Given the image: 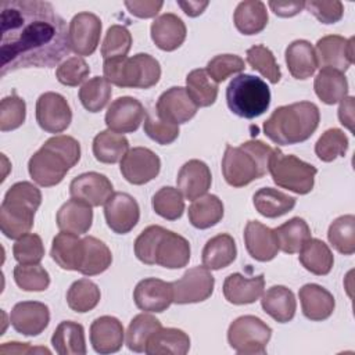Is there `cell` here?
I'll list each match as a JSON object with an SVG mask.
<instances>
[{"mask_svg": "<svg viewBox=\"0 0 355 355\" xmlns=\"http://www.w3.org/2000/svg\"><path fill=\"white\" fill-rule=\"evenodd\" d=\"M69 50L67 24L51 3L1 1V76L21 68L55 67Z\"/></svg>", "mask_w": 355, "mask_h": 355, "instance_id": "6da1fadb", "label": "cell"}, {"mask_svg": "<svg viewBox=\"0 0 355 355\" xmlns=\"http://www.w3.org/2000/svg\"><path fill=\"white\" fill-rule=\"evenodd\" d=\"M79 159V141L71 136L58 135L47 139L29 158L28 171L35 183L42 187H51L61 183Z\"/></svg>", "mask_w": 355, "mask_h": 355, "instance_id": "7a4b0ae2", "label": "cell"}, {"mask_svg": "<svg viewBox=\"0 0 355 355\" xmlns=\"http://www.w3.org/2000/svg\"><path fill=\"white\" fill-rule=\"evenodd\" d=\"M320 112L311 101H298L277 107L263 123V133L282 146L308 140L319 126Z\"/></svg>", "mask_w": 355, "mask_h": 355, "instance_id": "3957f363", "label": "cell"}, {"mask_svg": "<svg viewBox=\"0 0 355 355\" xmlns=\"http://www.w3.org/2000/svg\"><path fill=\"white\" fill-rule=\"evenodd\" d=\"M273 148L261 140H248L239 147L226 146L222 173L232 187H244L266 175Z\"/></svg>", "mask_w": 355, "mask_h": 355, "instance_id": "277c9868", "label": "cell"}, {"mask_svg": "<svg viewBox=\"0 0 355 355\" xmlns=\"http://www.w3.org/2000/svg\"><path fill=\"white\" fill-rule=\"evenodd\" d=\"M42 204L40 190L31 182H17L6 193L0 205L1 233L12 240L29 233L37 208Z\"/></svg>", "mask_w": 355, "mask_h": 355, "instance_id": "5b68a950", "label": "cell"}, {"mask_svg": "<svg viewBox=\"0 0 355 355\" xmlns=\"http://www.w3.org/2000/svg\"><path fill=\"white\" fill-rule=\"evenodd\" d=\"M104 78L119 87L148 89L158 83L161 65L150 54L139 53L133 57H115L104 60Z\"/></svg>", "mask_w": 355, "mask_h": 355, "instance_id": "8992f818", "label": "cell"}, {"mask_svg": "<svg viewBox=\"0 0 355 355\" xmlns=\"http://www.w3.org/2000/svg\"><path fill=\"white\" fill-rule=\"evenodd\" d=\"M229 110L245 119L262 115L270 104V90L265 80L250 73H240L226 87Z\"/></svg>", "mask_w": 355, "mask_h": 355, "instance_id": "52a82bcc", "label": "cell"}, {"mask_svg": "<svg viewBox=\"0 0 355 355\" xmlns=\"http://www.w3.org/2000/svg\"><path fill=\"white\" fill-rule=\"evenodd\" d=\"M268 172L276 186L295 194H308L313 189L318 169L295 155L284 154L280 148H273Z\"/></svg>", "mask_w": 355, "mask_h": 355, "instance_id": "ba28073f", "label": "cell"}, {"mask_svg": "<svg viewBox=\"0 0 355 355\" xmlns=\"http://www.w3.org/2000/svg\"><path fill=\"white\" fill-rule=\"evenodd\" d=\"M270 337V326L254 315L239 316L227 329L229 345L243 355H263Z\"/></svg>", "mask_w": 355, "mask_h": 355, "instance_id": "9c48e42d", "label": "cell"}, {"mask_svg": "<svg viewBox=\"0 0 355 355\" xmlns=\"http://www.w3.org/2000/svg\"><path fill=\"white\" fill-rule=\"evenodd\" d=\"M215 279L205 266H194L184 272V275L172 282L173 302L176 304H196L208 300L214 293Z\"/></svg>", "mask_w": 355, "mask_h": 355, "instance_id": "30bf717a", "label": "cell"}, {"mask_svg": "<svg viewBox=\"0 0 355 355\" xmlns=\"http://www.w3.org/2000/svg\"><path fill=\"white\" fill-rule=\"evenodd\" d=\"M100 18L89 11L73 15L68 28V40L71 50L79 57L92 55L100 42L101 35Z\"/></svg>", "mask_w": 355, "mask_h": 355, "instance_id": "8fae6325", "label": "cell"}, {"mask_svg": "<svg viewBox=\"0 0 355 355\" xmlns=\"http://www.w3.org/2000/svg\"><path fill=\"white\" fill-rule=\"evenodd\" d=\"M161 169L159 157L147 147H133L121 159L119 171L130 184H146L155 179Z\"/></svg>", "mask_w": 355, "mask_h": 355, "instance_id": "7c38bea8", "label": "cell"}, {"mask_svg": "<svg viewBox=\"0 0 355 355\" xmlns=\"http://www.w3.org/2000/svg\"><path fill=\"white\" fill-rule=\"evenodd\" d=\"M36 121L47 133L64 132L72 121V111L67 98L54 92L40 94L36 101Z\"/></svg>", "mask_w": 355, "mask_h": 355, "instance_id": "4fadbf2b", "label": "cell"}, {"mask_svg": "<svg viewBox=\"0 0 355 355\" xmlns=\"http://www.w3.org/2000/svg\"><path fill=\"white\" fill-rule=\"evenodd\" d=\"M315 54L318 67L345 72L354 62V37L327 35L318 40Z\"/></svg>", "mask_w": 355, "mask_h": 355, "instance_id": "5bb4252c", "label": "cell"}, {"mask_svg": "<svg viewBox=\"0 0 355 355\" xmlns=\"http://www.w3.org/2000/svg\"><path fill=\"white\" fill-rule=\"evenodd\" d=\"M104 216L107 226L118 233H129L140 219V208L137 201L128 193L115 191L104 204Z\"/></svg>", "mask_w": 355, "mask_h": 355, "instance_id": "9a60e30c", "label": "cell"}, {"mask_svg": "<svg viewBox=\"0 0 355 355\" xmlns=\"http://www.w3.org/2000/svg\"><path fill=\"white\" fill-rule=\"evenodd\" d=\"M143 104L135 97L123 96L114 100L105 112V125L116 133H132L139 129L146 119Z\"/></svg>", "mask_w": 355, "mask_h": 355, "instance_id": "2e32d148", "label": "cell"}, {"mask_svg": "<svg viewBox=\"0 0 355 355\" xmlns=\"http://www.w3.org/2000/svg\"><path fill=\"white\" fill-rule=\"evenodd\" d=\"M155 110L159 119L180 125L189 122L197 114L198 107L190 98L186 87L172 86L158 97Z\"/></svg>", "mask_w": 355, "mask_h": 355, "instance_id": "e0dca14e", "label": "cell"}, {"mask_svg": "<svg viewBox=\"0 0 355 355\" xmlns=\"http://www.w3.org/2000/svg\"><path fill=\"white\" fill-rule=\"evenodd\" d=\"M112 193L111 180L98 172L80 173L69 184L71 198L83 201L90 207L104 205Z\"/></svg>", "mask_w": 355, "mask_h": 355, "instance_id": "ac0fdd59", "label": "cell"}, {"mask_svg": "<svg viewBox=\"0 0 355 355\" xmlns=\"http://www.w3.org/2000/svg\"><path fill=\"white\" fill-rule=\"evenodd\" d=\"M133 300L136 306L144 312H164L173 302L172 283L157 277L143 279L135 287Z\"/></svg>", "mask_w": 355, "mask_h": 355, "instance_id": "d6986e66", "label": "cell"}, {"mask_svg": "<svg viewBox=\"0 0 355 355\" xmlns=\"http://www.w3.org/2000/svg\"><path fill=\"white\" fill-rule=\"evenodd\" d=\"M50 322L49 306L39 301H22L14 305L10 323L22 336H39Z\"/></svg>", "mask_w": 355, "mask_h": 355, "instance_id": "ffe728a7", "label": "cell"}, {"mask_svg": "<svg viewBox=\"0 0 355 355\" xmlns=\"http://www.w3.org/2000/svg\"><path fill=\"white\" fill-rule=\"evenodd\" d=\"M190 261V244L189 241L171 230L164 227L155 251L154 265H159L166 269H180Z\"/></svg>", "mask_w": 355, "mask_h": 355, "instance_id": "44dd1931", "label": "cell"}, {"mask_svg": "<svg viewBox=\"0 0 355 355\" xmlns=\"http://www.w3.org/2000/svg\"><path fill=\"white\" fill-rule=\"evenodd\" d=\"M212 183L209 166L200 159H190L182 165L178 172V190L187 200H197L204 196Z\"/></svg>", "mask_w": 355, "mask_h": 355, "instance_id": "7402d4cb", "label": "cell"}, {"mask_svg": "<svg viewBox=\"0 0 355 355\" xmlns=\"http://www.w3.org/2000/svg\"><path fill=\"white\" fill-rule=\"evenodd\" d=\"M247 252L259 262L272 261L279 252V243L273 229L258 220H248L244 229Z\"/></svg>", "mask_w": 355, "mask_h": 355, "instance_id": "603a6c76", "label": "cell"}, {"mask_svg": "<svg viewBox=\"0 0 355 355\" xmlns=\"http://www.w3.org/2000/svg\"><path fill=\"white\" fill-rule=\"evenodd\" d=\"M123 326L114 316H100L90 326V344L97 354H114L122 348Z\"/></svg>", "mask_w": 355, "mask_h": 355, "instance_id": "cb8c5ba5", "label": "cell"}, {"mask_svg": "<svg viewBox=\"0 0 355 355\" xmlns=\"http://www.w3.org/2000/svg\"><path fill=\"white\" fill-rule=\"evenodd\" d=\"M265 288L263 273L245 277L241 273H230L223 282V295L227 302L234 305L252 304L261 298Z\"/></svg>", "mask_w": 355, "mask_h": 355, "instance_id": "d4e9b609", "label": "cell"}, {"mask_svg": "<svg viewBox=\"0 0 355 355\" xmlns=\"http://www.w3.org/2000/svg\"><path fill=\"white\" fill-rule=\"evenodd\" d=\"M150 33L158 49L164 51H173L183 44L187 29L182 18H179L176 14L166 12L153 21Z\"/></svg>", "mask_w": 355, "mask_h": 355, "instance_id": "484cf974", "label": "cell"}, {"mask_svg": "<svg viewBox=\"0 0 355 355\" xmlns=\"http://www.w3.org/2000/svg\"><path fill=\"white\" fill-rule=\"evenodd\" d=\"M302 313L313 322H322L331 316L336 301L333 294L316 283H308L298 291Z\"/></svg>", "mask_w": 355, "mask_h": 355, "instance_id": "4316f807", "label": "cell"}, {"mask_svg": "<svg viewBox=\"0 0 355 355\" xmlns=\"http://www.w3.org/2000/svg\"><path fill=\"white\" fill-rule=\"evenodd\" d=\"M53 261L65 270H79L83 255V239L71 232H60L51 243Z\"/></svg>", "mask_w": 355, "mask_h": 355, "instance_id": "83f0119b", "label": "cell"}, {"mask_svg": "<svg viewBox=\"0 0 355 355\" xmlns=\"http://www.w3.org/2000/svg\"><path fill=\"white\" fill-rule=\"evenodd\" d=\"M55 222L60 230L85 234L93 223V209L83 201L71 198L57 211Z\"/></svg>", "mask_w": 355, "mask_h": 355, "instance_id": "f1b7e54d", "label": "cell"}, {"mask_svg": "<svg viewBox=\"0 0 355 355\" xmlns=\"http://www.w3.org/2000/svg\"><path fill=\"white\" fill-rule=\"evenodd\" d=\"M190 349V337L180 329L161 327L147 341L148 355H184Z\"/></svg>", "mask_w": 355, "mask_h": 355, "instance_id": "f546056e", "label": "cell"}, {"mask_svg": "<svg viewBox=\"0 0 355 355\" xmlns=\"http://www.w3.org/2000/svg\"><path fill=\"white\" fill-rule=\"evenodd\" d=\"M284 57L287 68L295 79H308L318 68L315 49L308 40L298 39L291 42L286 49Z\"/></svg>", "mask_w": 355, "mask_h": 355, "instance_id": "4dcf8cb0", "label": "cell"}, {"mask_svg": "<svg viewBox=\"0 0 355 355\" xmlns=\"http://www.w3.org/2000/svg\"><path fill=\"white\" fill-rule=\"evenodd\" d=\"M262 309L276 322H290L297 309V301L294 293L286 286H272L261 295Z\"/></svg>", "mask_w": 355, "mask_h": 355, "instance_id": "1f68e13d", "label": "cell"}, {"mask_svg": "<svg viewBox=\"0 0 355 355\" xmlns=\"http://www.w3.org/2000/svg\"><path fill=\"white\" fill-rule=\"evenodd\" d=\"M51 345L58 355H85V329L73 320H62L51 336Z\"/></svg>", "mask_w": 355, "mask_h": 355, "instance_id": "d6a6232c", "label": "cell"}, {"mask_svg": "<svg viewBox=\"0 0 355 355\" xmlns=\"http://www.w3.org/2000/svg\"><path fill=\"white\" fill-rule=\"evenodd\" d=\"M202 266L209 270H219L229 266L237 255L234 239L227 233L211 237L202 248Z\"/></svg>", "mask_w": 355, "mask_h": 355, "instance_id": "836d02e7", "label": "cell"}, {"mask_svg": "<svg viewBox=\"0 0 355 355\" xmlns=\"http://www.w3.org/2000/svg\"><path fill=\"white\" fill-rule=\"evenodd\" d=\"M298 252V259L308 272L316 276L330 273L334 263V257L324 241L311 237L304 243Z\"/></svg>", "mask_w": 355, "mask_h": 355, "instance_id": "e575fe53", "label": "cell"}, {"mask_svg": "<svg viewBox=\"0 0 355 355\" xmlns=\"http://www.w3.org/2000/svg\"><path fill=\"white\" fill-rule=\"evenodd\" d=\"M268 11L265 3L259 0L241 1L236 7L233 22L243 35H257L268 25Z\"/></svg>", "mask_w": 355, "mask_h": 355, "instance_id": "d590c367", "label": "cell"}, {"mask_svg": "<svg viewBox=\"0 0 355 355\" xmlns=\"http://www.w3.org/2000/svg\"><path fill=\"white\" fill-rule=\"evenodd\" d=\"M313 89L316 96L329 105L337 104L348 94V80L343 72L331 68H322L315 78Z\"/></svg>", "mask_w": 355, "mask_h": 355, "instance_id": "8d00e7d4", "label": "cell"}, {"mask_svg": "<svg viewBox=\"0 0 355 355\" xmlns=\"http://www.w3.org/2000/svg\"><path fill=\"white\" fill-rule=\"evenodd\" d=\"M112 262V254L107 244L97 237H83V255L79 273L85 276H96L105 272Z\"/></svg>", "mask_w": 355, "mask_h": 355, "instance_id": "74e56055", "label": "cell"}, {"mask_svg": "<svg viewBox=\"0 0 355 355\" xmlns=\"http://www.w3.org/2000/svg\"><path fill=\"white\" fill-rule=\"evenodd\" d=\"M255 209L265 218H279L295 207V197H291L273 187H262L252 197Z\"/></svg>", "mask_w": 355, "mask_h": 355, "instance_id": "f35d334b", "label": "cell"}, {"mask_svg": "<svg viewBox=\"0 0 355 355\" xmlns=\"http://www.w3.org/2000/svg\"><path fill=\"white\" fill-rule=\"evenodd\" d=\"M189 220L197 229H208L223 218V202L215 194H204L189 207Z\"/></svg>", "mask_w": 355, "mask_h": 355, "instance_id": "ab89813d", "label": "cell"}, {"mask_svg": "<svg viewBox=\"0 0 355 355\" xmlns=\"http://www.w3.org/2000/svg\"><path fill=\"white\" fill-rule=\"evenodd\" d=\"M129 151L128 139L110 129L101 130L93 139V155L98 162L115 164Z\"/></svg>", "mask_w": 355, "mask_h": 355, "instance_id": "60d3db41", "label": "cell"}, {"mask_svg": "<svg viewBox=\"0 0 355 355\" xmlns=\"http://www.w3.org/2000/svg\"><path fill=\"white\" fill-rule=\"evenodd\" d=\"M186 90L197 107H209L218 97V83L212 80L204 68H197L187 73Z\"/></svg>", "mask_w": 355, "mask_h": 355, "instance_id": "b9f144b4", "label": "cell"}, {"mask_svg": "<svg viewBox=\"0 0 355 355\" xmlns=\"http://www.w3.org/2000/svg\"><path fill=\"white\" fill-rule=\"evenodd\" d=\"M277 237L279 248L286 254H295L304 243L311 239V229L302 218H291L279 227L273 229Z\"/></svg>", "mask_w": 355, "mask_h": 355, "instance_id": "7bdbcfd3", "label": "cell"}, {"mask_svg": "<svg viewBox=\"0 0 355 355\" xmlns=\"http://www.w3.org/2000/svg\"><path fill=\"white\" fill-rule=\"evenodd\" d=\"M100 297V288L94 282L90 279H79L69 286L67 291V304L72 311L85 313L97 306Z\"/></svg>", "mask_w": 355, "mask_h": 355, "instance_id": "ee69618b", "label": "cell"}, {"mask_svg": "<svg viewBox=\"0 0 355 355\" xmlns=\"http://www.w3.org/2000/svg\"><path fill=\"white\" fill-rule=\"evenodd\" d=\"M161 327H162L161 322L155 316L150 313L136 315L128 326V331H126L128 348L133 352H144L148 338L151 337L153 333H155Z\"/></svg>", "mask_w": 355, "mask_h": 355, "instance_id": "f6af8a7d", "label": "cell"}, {"mask_svg": "<svg viewBox=\"0 0 355 355\" xmlns=\"http://www.w3.org/2000/svg\"><path fill=\"white\" fill-rule=\"evenodd\" d=\"M330 244L343 255L355 252V216L348 214L336 218L327 230Z\"/></svg>", "mask_w": 355, "mask_h": 355, "instance_id": "bcb514c9", "label": "cell"}, {"mask_svg": "<svg viewBox=\"0 0 355 355\" xmlns=\"http://www.w3.org/2000/svg\"><path fill=\"white\" fill-rule=\"evenodd\" d=\"M111 94V83L101 76L86 80L79 89V100L89 112L101 111L108 104Z\"/></svg>", "mask_w": 355, "mask_h": 355, "instance_id": "7dc6e473", "label": "cell"}, {"mask_svg": "<svg viewBox=\"0 0 355 355\" xmlns=\"http://www.w3.org/2000/svg\"><path fill=\"white\" fill-rule=\"evenodd\" d=\"M151 202L155 214L168 220L179 219L184 211V200L182 193L171 186L161 187L153 196Z\"/></svg>", "mask_w": 355, "mask_h": 355, "instance_id": "c3c4849f", "label": "cell"}, {"mask_svg": "<svg viewBox=\"0 0 355 355\" xmlns=\"http://www.w3.org/2000/svg\"><path fill=\"white\" fill-rule=\"evenodd\" d=\"M347 135L337 128L327 129L316 141L315 153L323 162H331L338 157H344L348 150Z\"/></svg>", "mask_w": 355, "mask_h": 355, "instance_id": "681fc988", "label": "cell"}, {"mask_svg": "<svg viewBox=\"0 0 355 355\" xmlns=\"http://www.w3.org/2000/svg\"><path fill=\"white\" fill-rule=\"evenodd\" d=\"M14 280L24 291H44L50 286V275L39 263H18L14 268Z\"/></svg>", "mask_w": 355, "mask_h": 355, "instance_id": "f907efd6", "label": "cell"}, {"mask_svg": "<svg viewBox=\"0 0 355 355\" xmlns=\"http://www.w3.org/2000/svg\"><path fill=\"white\" fill-rule=\"evenodd\" d=\"M247 62L254 71H258L273 85H276L282 78V72L273 53L263 44H255L247 50Z\"/></svg>", "mask_w": 355, "mask_h": 355, "instance_id": "816d5d0a", "label": "cell"}, {"mask_svg": "<svg viewBox=\"0 0 355 355\" xmlns=\"http://www.w3.org/2000/svg\"><path fill=\"white\" fill-rule=\"evenodd\" d=\"M132 47V35L126 26L112 25L108 28L101 44V55L104 60L115 57H126Z\"/></svg>", "mask_w": 355, "mask_h": 355, "instance_id": "f5cc1de1", "label": "cell"}, {"mask_svg": "<svg viewBox=\"0 0 355 355\" xmlns=\"http://www.w3.org/2000/svg\"><path fill=\"white\" fill-rule=\"evenodd\" d=\"M26 116V104L15 92L0 103V130L8 132L18 129Z\"/></svg>", "mask_w": 355, "mask_h": 355, "instance_id": "db71d44e", "label": "cell"}, {"mask_svg": "<svg viewBox=\"0 0 355 355\" xmlns=\"http://www.w3.org/2000/svg\"><path fill=\"white\" fill-rule=\"evenodd\" d=\"M12 255L18 263H39L44 257V245L39 234L26 233L17 239Z\"/></svg>", "mask_w": 355, "mask_h": 355, "instance_id": "11a10c76", "label": "cell"}, {"mask_svg": "<svg viewBox=\"0 0 355 355\" xmlns=\"http://www.w3.org/2000/svg\"><path fill=\"white\" fill-rule=\"evenodd\" d=\"M244 60L236 54H219L211 58L207 64V73L212 78L214 82L220 83L229 76L244 71Z\"/></svg>", "mask_w": 355, "mask_h": 355, "instance_id": "9f6ffc18", "label": "cell"}, {"mask_svg": "<svg viewBox=\"0 0 355 355\" xmlns=\"http://www.w3.org/2000/svg\"><path fill=\"white\" fill-rule=\"evenodd\" d=\"M90 68L83 57H71L61 62L55 69L57 80L64 86L75 87L89 76Z\"/></svg>", "mask_w": 355, "mask_h": 355, "instance_id": "6f0895ef", "label": "cell"}, {"mask_svg": "<svg viewBox=\"0 0 355 355\" xmlns=\"http://www.w3.org/2000/svg\"><path fill=\"white\" fill-rule=\"evenodd\" d=\"M144 133L161 146L173 143L179 136V125L159 119L158 116L146 115L144 119Z\"/></svg>", "mask_w": 355, "mask_h": 355, "instance_id": "680465c9", "label": "cell"}, {"mask_svg": "<svg viewBox=\"0 0 355 355\" xmlns=\"http://www.w3.org/2000/svg\"><path fill=\"white\" fill-rule=\"evenodd\" d=\"M162 230V226L151 225L137 236L135 240V255L140 262L146 265H154V251Z\"/></svg>", "mask_w": 355, "mask_h": 355, "instance_id": "91938a15", "label": "cell"}, {"mask_svg": "<svg viewBox=\"0 0 355 355\" xmlns=\"http://www.w3.org/2000/svg\"><path fill=\"white\" fill-rule=\"evenodd\" d=\"M305 8L316 17V19L322 24H336L343 18L344 6L341 1H320L311 0L305 1Z\"/></svg>", "mask_w": 355, "mask_h": 355, "instance_id": "94428289", "label": "cell"}, {"mask_svg": "<svg viewBox=\"0 0 355 355\" xmlns=\"http://www.w3.org/2000/svg\"><path fill=\"white\" fill-rule=\"evenodd\" d=\"M123 4L128 8V11L137 18H153L159 12V10L164 6L162 1H155V0H144V1L128 0Z\"/></svg>", "mask_w": 355, "mask_h": 355, "instance_id": "6125c7cd", "label": "cell"}, {"mask_svg": "<svg viewBox=\"0 0 355 355\" xmlns=\"http://www.w3.org/2000/svg\"><path fill=\"white\" fill-rule=\"evenodd\" d=\"M270 10L282 18H290L297 15L305 8V1H269Z\"/></svg>", "mask_w": 355, "mask_h": 355, "instance_id": "be15d7a7", "label": "cell"}, {"mask_svg": "<svg viewBox=\"0 0 355 355\" xmlns=\"http://www.w3.org/2000/svg\"><path fill=\"white\" fill-rule=\"evenodd\" d=\"M1 354H50V349L46 347H32L29 343H4L0 347Z\"/></svg>", "mask_w": 355, "mask_h": 355, "instance_id": "e7e4bbea", "label": "cell"}, {"mask_svg": "<svg viewBox=\"0 0 355 355\" xmlns=\"http://www.w3.org/2000/svg\"><path fill=\"white\" fill-rule=\"evenodd\" d=\"M354 97L347 96L340 101L338 107V119L340 123L344 125L349 132H354Z\"/></svg>", "mask_w": 355, "mask_h": 355, "instance_id": "03108f58", "label": "cell"}, {"mask_svg": "<svg viewBox=\"0 0 355 355\" xmlns=\"http://www.w3.org/2000/svg\"><path fill=\"white\" fill-rule=\"evenodd\" d=\"M208 1H178V6L183 10V12L189 17H198L208 7Z\"/></svg>", "mask_w": 355, "mask_h": 355, "instance_id": "003e7915", "label": "cell"}]
</instances>
